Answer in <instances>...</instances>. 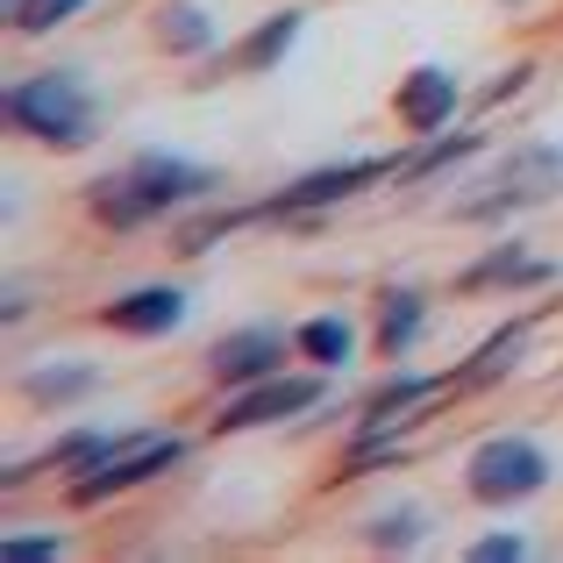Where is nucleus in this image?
Returning a JSON list of instances; mask_svg holds the SVG:
<instances>
[{
    "label": "nucleus",
    "mask_w": 563,
    "mask_h": 563,
    "mask_svg": "<svg viewBox=\"0 0 563 563\" xmlns=\"http://www.w3.org/2000/svg\"><path fill=\"white\" fill-rule=\"evenodd\" d=\"M393 114L413 129V136H435V129H450V114H456V79H450L442 65L407 71V86L393 93Z\"/></svg>",
    "instance_id": "10"
},
{
    "label": "nucleus",
    "mask_w": 563,
    "mask_h": 563,
    "mask_svg": "<svg viewBox=\"0 0 563 563\" xmlns=\"http://www.w3.org/2000/svg\"><path fill=\"white\" fill-rule=\"evenodd\" d=\"M157 43H165L172 57H207L221 43V29H214V14L192 8V0H165V8H157Z\"/></svg>",
    "instance_id": "11"
},
{
    "label": "nucleus",
    "mask_w": 563,
    "mask_h": 563,
    "mask_svg": "<svg viewBox=\"0 0 563 563\" xmlns=\"http://www.w3.org/2000/svg\"><path fill=\"white\" fill-rule=\"evenodd\" d=\"M321 393H329L321 378H286V372H272V378L243 385V393L229 399V413H221V428H264V421H292V413L321 407Z\"/></svg>",
    "instance_id": "7"
},
{
    "label": "nucleus",
    "mask_w": 563,
    "mask_h": 563,
    "mask_svg": "<svg viewBox=\"0 0 563 563\" xmlns=\"http://www.w3.org/2000/svg\"><path fill=\"white\" fill-rule=\"evenodd\" d=\"M200 192H214V172L207 165H186V157H172V151H143L86 192V207H93L108 229H143V221L172 214V207L200 200Z\"/></svg>",
    "instance_id": "1"
},
{
    "label": "nucleus",
    "mask_w": 563,
    "mask_h": 563,
    "mask_svg": "<svg viewBox=\"0 0 563 563\" xmlns=\"http://www.w3.org/2000/svg\"><path fill=\"white\" fill-rule=\"evenodd\" d=\"M86 0H8V22L22 29V36H43V29H57L65 14H79Z\"/></svg>",
    "instance_id": "18"
},
{
    "label": "nucleus",
    "mask_w": 563,
    "mask_h": 563,
    "mask_svg": "<svg viewBox=\"0 0 563 563\" xmlns=\"http://www.w3.org/2000/svg\"><path fill=\"white\" fill-rule=\"evenodd\" d=\"M393 172H407V157H350V165H321V172H307V179H292L286 192H272L264 207H250V214H300V207H335V200H350V192L393 179ZM250 214H243V221H250Z\"/></svg>",
    "instance_id": "6"
},
{
    "label": "nucleus",
    "mask_w": 563,
    "mask_h": 563,
    "mask_svg": "<svg viewBox=\"0 0 563 563\" xmlns=\"http://www.w3.org/2000/svg\"><path fill=\"white\" fill-rule=\"evenodd\" d=\"M364 542H378V550H413V542H421V514L413 507L372 514V521H364Z\"/></svg>",
    "instance_id": "17"
},
{
    "label": "nucleus",
    "mask_w": 563,
    "mask_h": 563,
    "mask_svg": "<svg viewBox=\"0 0 563 563\" xmlns=\"http://www.w3.org/2000/svg\"><path fill=\"white\" fill-rule=\"evenodd\" d=\"M278 357H286V335L278 329H264V321H250V329H235V335H221L214 350H207V372H214V385H257V378H272L278 372Z\"/></svg>",
    "instance_id": "8"
},
{
    "label": "nucleus",
    "mask_w": 563,
    "mask_h": 563,
    "mask_svg": "<svg viewBox=\"0 0 563 563\" xmlns=\"http://www.w3.org/2000/svg\"><path fill=\"white\" fill-rule=\"evenodd\" d=\"M514 556H528L521 536H485V542H471V563H514Z\"/></svg>",
    "instance_id": "19"
},
{
    "label": "nucleus",
    "mask_w": 563,
    "mask_h": 563,
    "mask_svg": "<svg viewBox=\"0 0 563 563\" xmlns=\"http://www.w3.org/2000/svg\"><path fill=\"white\" fill-rule=\"evenodd\" d=\"M421 314H428V300H421L413 286H393V292L378 300V350H385V357H399V350L413 343V329H421Z\"/></svg>",
    "instance_id": "12"
},
{
    "label": "nucleus",
    "mask_w": 563,
    "mask_h": 563,
    "mask_svg": "<svg viewBox=\"0 0 563 563\" xmlns=\"http://www.w3.org/2000/svg\"><path fill=\"white\" fill-rule=\"evenodd\" d=\"M93 385H100L93 364H51V372H36V378H29V399H36V407H65V399L93 393Z\"/></svg>",
    "instance_id": "16"
},
{
    "label": "nucleus",
    "mask_w": 563,
    "mask_h": 563,
    "mask_svg": "<svg viewBox=\"0 0 563 563\" xmlns=\"http://www.w3.org/2000/svg\"><path fill=\"white\" fill-rule=\"evenodd\" d=\"M100 122V100L86 93L79 71H36V79L8 86V129L14 136H36L51 151H79Z\"/></svg>",
    "instance_id": "2"
},
{
    "label": "nucleus",
    "mask_w": 563,
    "mask_h": 563,
    "mask_svg": "<svg viewBox=\"0 0 563 563\" xmlns=\"http://www.w3.org/2000/svg\"><path fill=\"white\" fill-rule=\"evenodd\" d=\"M550 485V456L528 435H493L471 450V493L478 499H528Z\"/></svg>",
    "instance_id": "5"
},
{
    "label": "nucleus",
    "mask_w": 563,
    "mask_h": 563,
    "mask_svg": "<svg viewBox=\"0 0 563 563\" xmlns=\"http://www.w3.org/2000/svg\"><path fill=\"white\" fill-rule=\"evenodd\" d=\"M350 321L343 314H314V321H300V357H314L321 372H335V364H350Z\"/></svg>",
    "instance_id": "14"
},
{
    "label": "nucleus",
    "mask_w": 563,
    "mask_h": 563,
    "mask_svg": "<svg viewBox=\"0 0 563 563\" xmlns=\"http://www.w3.org/2000/svg\"><path fill=\"white\" fill-rule=\"evenodd\" d=\"M179 456H186V442H179V435H157V442H151V435H129L114 456H100L93 471H79V478H71V499H79V507H100V499L129 493V485L165 478Z\"/></svg>",
    "instance_id": "4"
},
{
    "label": "nucleus",
    "mask_w": 563,
    "mask_h": 563,
    "mask_svg": "<svg viewBox=\"0 0 563 563\" xmlns=\"http://www.w3.org/2000/svg\"><path fill=\"white\" fill-rule=\"evenodd\" d=\"M413 399H435V378H393L385 393H372V407H364V435H357V442H378V428L399 421V407H413Z\"/></svg>",
    "instance_id": "15"
},
{
    "label": "nucleus",
    "mask_w": 563,
    "mask_h": 563,
    "mask_svg": "<svg viewBox=\"0 0 563 563\" xmlns=\"http://www.w3.org/2000/svg\"><path fill=\"white\" fill-rule=\"evenodd\" d=\"M300 36V8L272 14V29H250L243 43H235V71H272L278 57H286V43Z\"/></svg>",
    "instance_id": "13"
},
{
    "label": "nucleus",
    "mask_w": 563,
    "mask_h": 563,
    "mask_svg": "<svg viewBox=\"0 0 563 563\" xmlns=\"http://www.w3.org/2000/svg\"><path fill=\"white\" fill-rule=\"evenodd\" d=\"M29 556H57V536H8V563H29Z\"/></svg>",
    "instance_id": "20"
},
{
    "label": "nucleus",
    "mask_w": 563,
    "mask_h": 563,
    "mask_svg": "<svg viewBox=\"0 0 563 563\" xmlns=\"http://www.w3.org/2000/svg\"><path fill=\"white\" fill-rule=\"evenodd\" d=\"M563 179V151H550V143H528V151H514V157H499V172L485 179V192H471L456 214H471V221H485V214H507V207H536V200H550Z\"/></svg>",
    "instance_id": "3"
},
{
    "label": "nucleus",
    "mask_w": 563,
    "mask_h": 563,
    "mask_svg": "<svg viewBox=\"0 0 563 563\" xmlns=\"http://www.w3.org/2000/svg\"><path fill=\"white\" fill-rule=\"evenodd\" d=\"M100 321H108L114 335H136V343H151V335H172L186 321V292L179 286H136L122 292V300L100 307Z\"/></svg>",
    "instance_id": "9"
}]
</instances>
